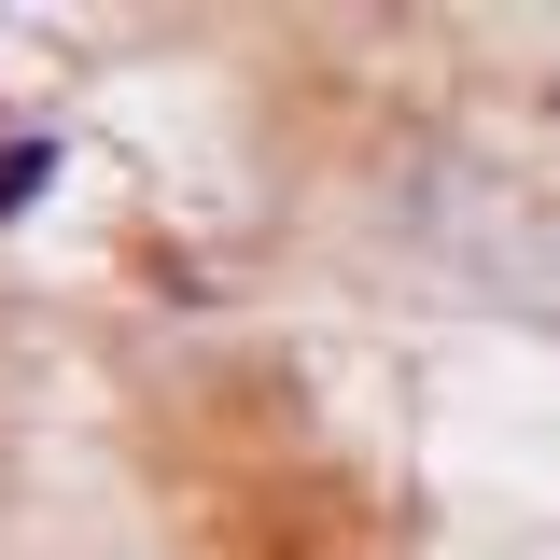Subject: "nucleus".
<instances>
[{
  "instance_id": "nucleus-2",
  "label": "nucleus",
  "mask_w": 560,
  "mask_h": 560,
  "mask_svg": "<svg viewBox=\"0 0 560 560\" xmlns=\"http://www.w3.org/2000/svg\"><path fill=\"white\" fill-rule=\"evenodd\" d=\"M43 168H57V154H43V140H14V154H0V210H28V197H43Z\"/></svg>"
},
{
  "instance_id": "nucleus-1",
  "label": "nucleus",
  "mask_w": 560,
  "mask_h": 560,
  "mask_svg": "<svg viewBox=\"0 0 560 560\" xmlns=\"http://www.w3.org/2000/svg\"><path fill=\"white\" fill-rule=\"evenodd\" d=\"M378 224H393L448 294H490V308L560 323V210L533 197L518 168H490L477 140H407L393 183H378Z\"/></svg>"
},
{
  "instance_id": "nucleus-3",
  "label": "nucleus",
  "mask_w": 560,
  "mask_h": 560,
  "mask_svg": "<svg viewBox=\"0 0 560 560\" xmlns=\"http://www.w3.org/2000/svg\"><path fill=\"white\" fill-rule=\"evenodd\" d=\"M547 113H560V98H547Z\"/></svg>"
}]
</instances>
